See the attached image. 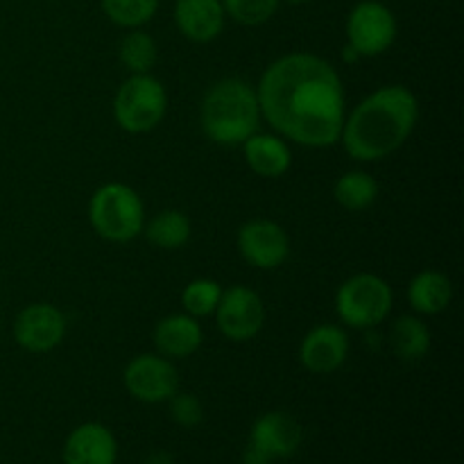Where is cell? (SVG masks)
I'll list each match as a JSON object with an SVG mask.
<instances>
[{
	"mask_svg": "<svg viewBox=\"0 0 464 464\" xmlns=\"http://www.w3.org/2000/svg\"><path fill=\"white\" fill-rule=\"evenodd\" d=\"M238 252L258 270H276L290 254V238L275 220H249L238 229Z\"/></svg>",
	"mask_w": 464,
	"mask_h": 464,
	"instance_id": "obj_10",
	"label": "cell"
},
{
	"mask_svg": "<svg viewBox=\"0 0 464 464\" xmlns=\"http://www.w3.org/2000/svg\"><path fill=\"white\" fill-rule=\"evenodd\" d=\"M417 121L420 102L408 86H381L344 116L340 140L353 161H383L411 139Z\"/></svg>",
	"mask_w": 464,
	"mask_h": 464,
	"instance_id": "obj_2",
	"label": "cell"
},
{
	"mask_svg": "<svg viewBox=\"0 0 464 464\" xmlns=\"http://www.w3.org/2000/svg\"><path fill=\"white\" fill-rule=\"evenodd\" d=\"M261 118L304 148H331L344 122V86L326 59L311 53L279 57L256 86Z\"/></svg>",
	"mask_w": 464,
	"mask_h": 464,
	"instance_id": "obj_1",
	"label": "cell"
},
{
	"mask_svg": "<svg viewBox=\"0 0 464 464\" xmlns=\"http://www.w3.org/2000/svg\"><path fill=\"white\" fill-rule=\"evenodd\" d=\"M89 222L100 238L109 243H130L143 234V199L131 186L109 181L91 195Z\"/></svg>",
	"mask_w": 464,
	"mask_h": 464,
	"instance_id": "obj_4",
	"label": "cell"
},
{
	"mask_svg": "<svg viewBox=\"0 0 464 464\" xmlns=\"http://www.w3.org/2000/svg\"><path fill=\"white\" fill-rule=\"evenodd\" d=\"M304 440V430L293 415L281 411L266 412L254 421L249 430V444L261 449L272 460L293 458L299 451Z\"/></svg>",
	"mask_w": 464,
	"mask_h": 464,
	"instance_id": "obj_13",
	"label": "cell"
},
{
	"mask_svg": "<svg viewBox=\"0 0 464 464\" xmlns=\"http://www.w3.org/2000/svg\"><path fill=\"white\" fill-rule=\"evenodd\" d=\"M118 440L100 421H86L71 430L63 444V464H116Z\"/></svg>",
	"mask_w": 464,
	"mask_h": 464,
	"instance_id": "obj_14",
	"label": "cell"
},
{
	"mask_svg": "<svg viewBox=\"0 0 464 464\" xmlns=\"http://www.w3.org/2000/svg\"><path fill=\"white\" fill-rule=\"evenodd\" d=\"M157 41L152 39V34L140 30V27L127 32L122 36L121 45H118V59H121V63L131 75H143V72L152 71V66L157 63Z\"/></svg>",
	"mask_w": 464,
	"mask_h": 464,
	"instance_id": "obj_22",
	"label": "cell"
},
{
	"mask_svg": "<svg viewBox=\"0 0 464 464\" xmlns=\"http://www.w3.org/2000/svg\"><path fill=\"white\" fill-rule=\"evenodd\" d=\"M347 44L358 57H379L397 41V16L381 0H361L347 16Z\"/></svg>",
	"mask_w": 464,
	"mask_h": 464,
	"instance_id": "obj_7",
	"label": "cell"
},
{
	"mask_svg": "<svg viewBox=\"0 0 464 464\" xmlns=\"http://www.w3.org/2000/svg\"><path fill=\"white\" fill-rule=\"evenodd\" d=\"M152 343L157 347V353H161L163 358L181 361V358L193 356L202 347L204 331L198 317H190L188 313H175V315H166L157 322Z\"/></svg>",
	"mask_w": 464,
	"mask_h": 464,
	"instance_id": "obj_16",
	"label": "cell"
},
{
	"mask_svg": "<svg viewBox=\"0 0 464 464\" xmlns=\"http://www.w3.org/2000/svg\"><path fill=\"white\" fill-rule=\"evenodd\" d=\"M143 464H177V462L168 451H152L148 458H145Z\"/></svg>",
	"mask_w": 464,
	"mask_h": 464,
	"instance_id": "obj_28",
	"label": "cell"
},
{
	"mask_svg": "<svg viewBox=\"0 0 464 464\" xmlns=\"http://www.w3.org/2000/svg\"><path fill=\"white\" fill-rule=\"evenodd\" d=\"M285 3H290V5H306V3H311V0H285Z\"/></svg>",
	"mask_w": 464,
	"mask_h": 464,
	"instance_id": "obj_30",
	"label": "cell"
},
{
	"mask_svg": "<svg viewBox=\"0 0 464 464\" xmlns=\"http://www.w3.org/2000/svg\"><path fill=\"white\" fill-rule=\"evenodd\" d=\"M199 122L208 140L225 148L243 145L261 122L256 89L240 77H225L208 86L199 107Z\"/></svg>",
	"mask_w": 464,
	"mask_h": 464,
	"instance_id": "obj_3",
	"label": "cell"
},
{
	"mask_svg": "<svg viewBox=\"0 0 464 464\" xmlns=\"http://www.w3.org/2000/svg\"><path fill=\"white\" fill-rule=\"evenodd\" d=\"M243 464H275V460L267 458L261 449H256L254 444L247 442V447H245L243 451Z\"/></svg>",
	"mask_w": 464,
	"mask_h": 464,
	"instance_id": "obj_27",
	"label": "cell"
},
{
	"mask_svg": "<svg viewBox=\"0 0 464 464\" xmlns=\"http://www.w3.org/2000/svg\"><path fill=\"white\" fill-rule=\"evenodd\" d=\"M349 335L338 324H320L304 335L299 362L313 374H331L347 362Z\"/></svg>",
	"mask_w": 464,
	"mask_h": 464,
	"instance_id": "obj_12",
	"label": "cell"
},
{
	"mask_svg": "<svg viewBox=\"0 0 464 464\" xmlns=\"http://www.w3.org/2000/svg\"><path fill=\"white\" fill-rule=\"evenodd\" d=\"M392 288L381 276L362 272L349 276L335 293V313L347 326L367 331L388 320L392 313Z\"/></svg>",
	"mask_w": 464,
	"mask_h": 464,
	"instance_id": "obj_6",
	"label": "cell"
},
{
	"mask_svg": "<svg viewBox=\"0 0 464 464\" xmlns=\"http://www.w3.org/2000/svg\"><path fill=\"white\" fill-rule=\"evenodd\" d=\"M127 392L143 403H163L179 390V374L161 353H140L122 372Z\"/></svg>",
	"mask_w": 464,
	"mask_h": 464,
	"instance_id": "obj_9",
	"label": "cell"
},
{
	"mask_svg": "<svg viewBox=\"0 0 464 464\" xmlns=\"http://www.w3.org/2000/svg\"><path fill=\"white\" fill-rule=\"evenodd\" d=\"M100 5L109 21L125 30L143 27L159 9V0H100Z\"/></svg>",
	"mask_w": 464,
	"mask_h": 464,
	"instance_id": "obj_23",
	"label": "cell"
},
{
	"mask_svg": "<svg viewBox=\"0 0 464 464\" xmlns=\"http://www.w3.org/2000/svg\"><path fill=\"white\" fill-rule=\"evenodd\" d=\"M222 285L213 279H193L181 293V306L190 317H208L216 313Z\"/></svg>",
	"mask_w": 464,
	"mask_h": 464,
	"instance_id": "obj_24",
	"label": "cell"
},
{
	"mask_svg": "<svg viewBox=\"0 0 464 464\" xmlns=\"http://www.w3.org/2000/svg\"><path fill=\"white\" fill-rule=\"evenodd\" d=\"M453 299V285L447 275L438 270H421L408 284V302L421 315H438L447 311Z\"/></svg>",
	"mask_w": 464,
	"mask_h": 464,
	"instance_id": "obj_18",
	"label": "cell"
},
{
	"mask_svg": "<svg viewBox=\"0 0 464 464\" xmlns=\"http://www.w3.org/2000/svg\"><path fill=\"white\" fill-rule=\"evenodd\" d=\"M66 335V317L53 304H30L14 322V338L18 347L32 353H45L59 347Z\"/></svg>",
	"mask_w": 464,
	"mask_h": 464,
	"instance_id": "obj_11",
	"label": "cell"
},
{
	"mask_svg": "<svg viewBox=\"0 0 464 464\" xmlns=\"http://www.w3.org/2000/svg\"><path fill=\"white\" fill-rule=\"evenodd\" d=\"M168 411H170L172 421L181 429H195L204 420V406L195 394L175 392L168 399Z\"/></svg>",
	"mask_w": 464,
	"mask_h": 464,
	"instance_id": "obj_26",
	"label": "cell"
},
{
	"mask_svg": "<svg viewBox=\"0 0 464 464\" xmlns=\"http://www.w3.org/2000/svg\"><path fill=\"white\" fill-rule=\"evenodd\" d=\"M216 322L220 334L231 343L254 340L266 326V304L256 290L247 285H231L222 290L216 308Z\"/></svg>",
	"mask_w": 464,
	"mask_h": 464,
	"instance_id": "obj_8",
	"label": "cell"
},
{
	"mask_svg": "<svg viewBox=\"0 0 464 464\" xmlns=\"http://www.w3.org/2000/svg\"><path fill=\"white\" fill-rule=\"evenodd\" d=\"M225 14L238 25L256 27L279 12L281 0H220Z\"/></svg>",
	"mask_w": 464,
	"mask_h": 464,
	"instance_id": "obj_25",
	"label": "cell"
},
{
	"mask_svg": "<svg viewBox=\"0 0 464 464\" xmlns=\"http://www.w3.org/2000/svg\"><path fill=\"white\" fill-rule=\"evenodd\" d=\"M335 202L347 211H365L379 198V184L374 177L365 170H349L335 181L334 186Z\"/></svg>",
	"mask_w": 464,
	"mask_h": 464,
	"instance_id": "obj_21",
	"label": "cell"
},
{
	"mask_svg": "<svg viewBox=\"0 0 464 464\" xmlns=\"http://www.w3.org/2000/svg\"><path fill=\"white\" fill-rule=\"evenodd\" d=\"M390 347L403 362H417L429 353L430 329L415 315H403L390 329Z\"/></svg>",
	"mask_w": 464,
	"mask_h": 464,
	"instance_id": "obj_19",
	"label": "cell"
},
{
	"mask_svg": "<svg viewBox=\"0 0 464 464\" xmlns=\"http://www.w3.org/2000/svg\"><path fill=\"white\" fill-rule=\"evenodd\" d=\"M343 59H344V62H347V63H353V62H358V59H361V57H358V53H356V50H353L352 48V45H344V48H343Z\"/></svg>",
	"mask_w": 464,
	"mask_h": 464,
	"instance_id": "obj_29",
	"label": "cell"
},
{
	"mask_svg": "<svg viewBox=\"0 0 464 464\" xmlns=\"http://www.w3.org/2000/svg\"><path fill=\"white\" fill-rule=\"evenodd\" d=\"M113 121L127 134H145L159 127L168 111L166 86L150 72L127 77L113 95Z\"/></svg>",
	"mask_w": 464,
	"mask_h": 464,
	"instance_id": "obj_5",
	"label": "cell"
},
{
	"mask_svg": "<svg viewBox=\"0 0 464 464\" xmlns=\"http://www.w3.org/2000/svg\"><path fill=\"white\" fill-rule=\"evenodd\" d=\"M190 220L186 213L168 208L154 216L148 225L143 227V234L154 247L159 249H179L190 240Z\"/></svg>",
	"mask_w": 464,
	"mask_h": 464,
	"instance_id": "obj_20",
	"label": "cell"
},
{
	"mask_svg": "<svg viewBox=\"0 0 464 464\" xmlns=\"http://www.w3.org/2000/svg\"><path fill=\"white\" fill-rule=\"evenodd\" d=\"M243 154L249 170L258 177H267V179L284 177L293 166V152H290L288 143L275 134L254 131L243 143Z\"/></svg>",
	"mask_w": 464,
	"mask_h": 464,
	"instance_id": "obj_17",
	"label": "cell"
},
{
	"mask_svg": "<svg viewBox=\"0 0 464 464\" xmlns=\"http://www.w3.org/2000/svg\"><path fill=\"white\" fill-rule=\"evenodd\" d=\"M175 25L193 44H211L225 30L227 14L220 0H177Z\"/></svg>",
	"mask_w": 464,
	"mask_h": 464,
	"instance_id": "obj_15",
	"label": "cell"
}]
</instances>
